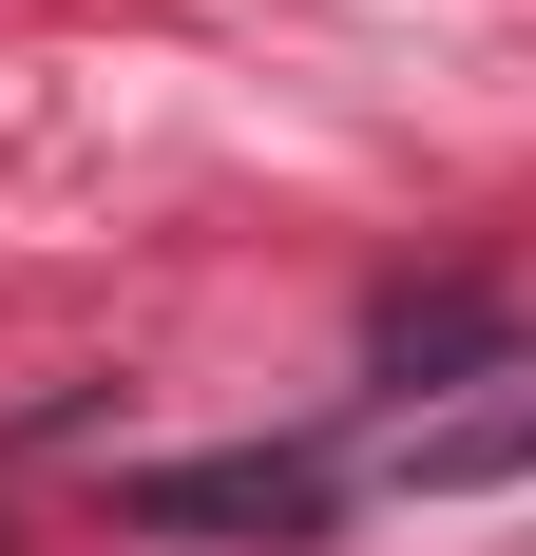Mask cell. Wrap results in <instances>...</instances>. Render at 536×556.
<instances>
[{"label": "cell", "mask_w": 536, "mask_h": 556, "mask_svg": "<svg viewBox=\"0 0 536 556\" xmlns=\"http://www.w3.org/2000/svg\"><path fill=\"white\" fill-rule=\"evenodd\" d=\"M326 518H345V480L307 442H230V460H154L135 480V538H212V556H307Z\"/></svg>", "instance_id": "obj_1"}]
</instances>
